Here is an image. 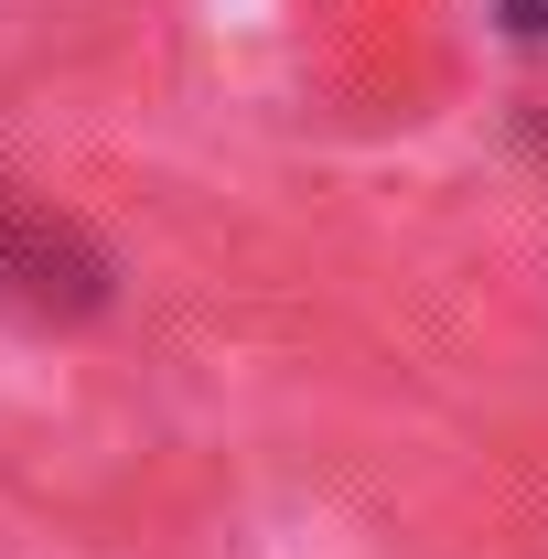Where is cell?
<instances>
[{"label": "cell", "instance_id": "obj_1", "mask_svg": "<svg viewBox=\"0 0 548 559\" xmlns=\"http://www.w3.org/2000/svg\"><path fill=\"white\" fill-rule=\"evenodd\" d=\"M505 11H516V22H527V33H548V0H505Z\"/></svg>", "mask_w": 548, "mask_h": 559}]
</instances>
